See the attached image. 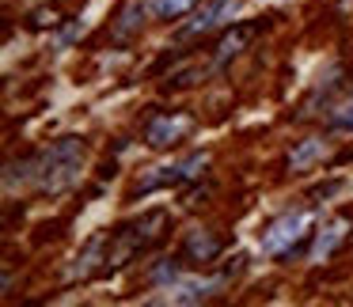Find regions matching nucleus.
<instances>
[{
	"label": "nucleus",
	"instance_id": "11",
	"mask_svg": "<svg viewBox=\"0 0 353 307\" xmlns=\"http://www.w3.org/2000/svg\"><path fill=\"white\" fill-rule=\"evenodd\" d=\"M57 23H61V12L57 8H39V12L27 16V27H31V31H46V27H57Z\"/></svg>",
	"mask_w": 353,
	"mask_h": 307
},
{
	"label": "nucleus",
	"instance_id": "10",
	"mask_svg": "<svg viewBox=\"0 0 353 307\" xmlns=\"http://www.w3.org/2000/svg\"><path fill=\"white\" fill-rule=\"evenodd\" d=\"M330 129L338 133H353V95H345L334 110H330Z\"/></svg>",
	"mask_w": 353,
	"mask_h": 307
},
{
	"label": "nucleus",
	"instance_id": "9",
	"mask_svg": "<svg viewBox=\"0 0 353 307\" xmlns=\"http://www.w3.org/2000/svg\"><path fill=\"white\" fill-rule=\"evenodd\" d=\"M194 4H198V0H148V12H152L156 19H179V16H186Z\"/></svg>",
	"mask_w": 353,
	"mask_h": 307
},
{
	"label": "nucleus",
	"instance_id": "7",
	"mask_svg": "<svg viewBox=\"0 0 353 307\" xmlns=\"http://www.w3.org/2000/svg\"><path fill=\"white\" fill-rule=\"evenodd\" d=\"M323 156H327V140L307 137V140H300V145L289 152V171H307V167H315Z\"/></svg>",
	"mask_w": 353,
	"mask_h": 307
},
{
	"label": "nucleus",
	"instance_id": "5",
	"mask_svg": "<svg viewBox=\"0 0 353 307\" xmlns=\"http://www.w3.org/2000/svg\"><path fill=\"white\" fill-rule=\"evenodd\" d=\"M259 31H262V23H236L221 42H216V65H228L232 57H239L247 46H251V39Z\"/></svg>",
	"mask_w": 353,
	"mask_h": 307
},
{
	"label": "nucleus",
	"instance_id": "1",
	"mask_svg": "<svg viewBox=\"0 0 353 307\" xmlns=\"http://www.w3.org/2000/svg\"><path fill=\"white\" fill-rule=\"evenodd\" d=\"M80 163H84V140L61 137L39 156V175H34V182L46 193H61L80 178Z\"/></svg>",
	"mask_w": 353,
	"mask_h": 307
},
{
	"label": "nucleus",
	"instance_id": "4",
	"mask_svg": "<svg viewBox=\"0 0 353 307\" xmlns=\"http://www.w3.org/2000/svg\"><path fill=\"white\" fill-rule=\"evenodd\" d=\"M190 129V122L186 118H171V114H160V118H152L148 122V129H145V145L148 148H168V145H175L183 133Z\"/></svg>",
	"mask_w": 353,
	"mask_h": 307
},
{
	"label": "nucleus",
	"instance_id": "8",
	"mask_svg": "<svg viewBox=\"0 0 353 307\" xmlns=\"http://www.w3.org/2000/svg\"><path fill=\"white\" fill-rule=\"evenodd\" d=\"M345 239V220H330L327 228L319 231V239H315V246H312V262H323L330 251H334L338 243Z\"/></svg>",
	"mask_w": 353,
	"mask_h": 307
},
{
	"label": "nucleus",
	"instance_id": "3",
	"mask_svg": "<svg viewBox=\"0 0 353 307\" xmlns=\"http://www.w3.org/2000/svg\"><path fill=\"white\" fill-rule=\"evenodd\" d=\"M236 12H239V0H205V4L198 8V16L183 27V34L186 39H194V34H209V31H216L221 23H228Z\"/></svg>",
	"mask_w": 353,
	"mask_h": 307
},
{
	"label": "nucleus",
	"instance_id": "2",
	"mask_svg": "<svg viewBox=\"0 0 353 307\" xmlns=\"http://www.w3.org/2000/svg\"><path fill=\"white\" fill-rule=\"evenodd\" d=\"M307 228H312V213H307V209L285 213L281 220H274L266 231H262V251L266 254H285L296 239H304Z\"/></svg>",
	"mask_w": 353,
	"mask_h": 307
},
{
	"label": "nucleus",
	"instance_id": "6",
	"mask_svg": "<svg viewBox=\"0 0 353 307\" xmlns=\"http://www.w3.org/2000/svg\"><path fill=\"white\" fill-rule=\"evenodd\" d=\"M183 254H186L190 262H213L216 254H221V239H216L213 231L198 228V231H190V235H186Z\"/></svg>",
	"mask_w": 353,
	"mask_h": 307
}]
</instances>
